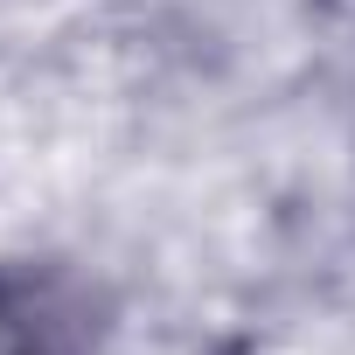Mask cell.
Instances as JSON below:
<instances>
[{"mask_svg": "<svg viewBox=\"0 0 355 355\" xmlns=\"http://www.w3.org/2000/svg\"><path fill=\"white\" fill-rule=\"evenodd\" d=\"M0 355H112L105 286L70 258L0 244Z\"/></svg>", "mask_w": 355, "mask_h": 355, "instance_id": "cell-1", "label": "cell"}, {"mask_svg": "<svg viewBox=\"0 0 355 355\" xmlns=\"http://www.w3.org/2000/svg\"><path fill=\"white\" fill-rule=\"evenodd\" d=\"M348 146H355V125H348Z\"/></svg>", "mask_w": 355, "mask_h": 355, "instance_id": "cell-2", "label": "cell"}]
</instances>
